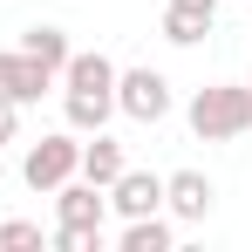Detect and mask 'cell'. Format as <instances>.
I'll return each instance as SVG.
<instances>
[{
	"label": "cell",
	"instance_id": "277c9868",
	"mask_svg": "<svg viewBox=\"0 0 252 252\" xmlns=\"http://www.w3.org/2000/svg\"><path fill=\"white\" fill-rule=\"evenodd\" d=\"M116 109L129 123H164L170 116V82L157 68H116Z\"/></svg>",
	"mask_w": 252,
	"mask_h": 252
},
{
	"label": "cell",
	"instance_id": "9c48e42d",
	"mask_svg": "<svg viewBox=\"0 0 252 252\" xmlns=\"http://www.w3.org/2000/svg\"><path fill=\"white\" fill-rule=\"evenodd\" d=\"M123 252H170L177 246V225H170L164 211H150V218H123Z\"/></svg>",
	"mask_w": 252,
	"mask_h": 252
},
{
	"label": "cell",
	"instance_id": "8992f818",
	"mask_svg": "<svg viewBox=\"0 0 252 252\" xmlns=\"http://www.w3.org/2000/svg\"><path fill=\"white\" fill-rule=\"evenodd\" d=\"M48 89H55V75H48L34 55H21V48H0V95H7V102H21V109H28V102H41Z\"/></svg>",
	"mask_w": 252,
	"mask_h": 252
},
{
	"label": "cell",
	"instance_id": "30bf717a",
	"mask_svg": "<svg viewBox=\"0 0 252 252\" xmlns=\"http://www.w3.org/2000/svg\"><path fill=\"white\" fill-rule=\"evenodd\" d=\"M21 55H34L48 75L62 82V68H68V55H75V48H68V34H62V28H28V34H21Z\"/></svg>",
	"mask_w": 252,
	"mask_h": 252
},
{
	"label": "cell",
	"instance_id": "8fae6325",
	"mask_svg": "<svg viewBox=\"0 0 252 252\" xmlns=\"http://www.w3.org/2000/svg\"><path fill=\"white\" fill-rule=\"evenodd\" d=\"M211 34V21H198V14H177V7H164V41L170 48H198Z\"/></svg>",
	"mask_w": 252,
	"mask_h": 252
},
{
	"label": "cell",
	"instance_id": "9a60e30c",
	"mask_svg": "<svg viewBox=\"0 0 252 252\" xmlns=\"http://www.w3.org/2000/svg\"><path fill=\"white\" fill-rule=\"evenodd\" d=\"M164 7H177V14H198V21H218V0H164Z\"/></svg>",
	"mask_w": 252,
	"mask_h": 252
},
{
	"label": "cell",
	"instance_id": "3957f363",
	"mask_svg": "<svg viewBox=\"0 0 252 252\" xmlns=\"http://www.w3.org/2000/svg\"><path fill=\"white\" fill-rule=\"evenodd\" d=\"M75 170H82V136H75V129H55L41 143H28V157H21L28 191H55V184H68Z\"/></svg>",
	"mask_w": 252,
	"mask_h": 252
},
{
	"label": "cell",
	"instance_id": "6da1fadb",
	"mask_svg": "<svg viewBox=\"0 0 252 252\" xmlns=\"http://www.w3.org/2000/svg\"><path fill=\"white\" fill-rule=\"evenodd\" d=\"M62 116H68L75 136L109 129V116H116V62L102 48H75L68 55V68H62Z\"/></svg>",
	"mask_w": 252,
	"mask_h": 252
},
{
	"label": "cell",
	"instance_id": "7c38bea8",
	"mask_svg": "<svg viewBox=\"0 0 252 252\" xmlns=\"http://www.w3.org/2000/svg\"><path fill=\"white\" fill-rule=\"evenodd\" d=\"M41 246V225H34V218H7V225H0V252H34Z\"/></svg>",
	"mask_w": 252,
	"mask_h": 252
},
{
	"label": "cell",
	"instance_id": "e0dca14e",
	"mask_svg": "<svg viewBox=\"0 0 252 252\" xmlns=\"http://www.w3.org/2000/svg\"><path fill=\"white\" fill-rule=\"evenodd\" d=\"M246 89H252V75H246Z\"/></svg>",
	"mask_w": 252,
	"mask_h": 252
},
{
	"label": "cell",
	"instance_id": "5bb4252c",
	"mask_svg": "<svg viewBox=\"0 0 252 252\" xmlns=\"http://www.w3.org/2000/svg\"><path fill=\"white\" fill-rule=\"evenodd\" d=\"M14 136H21V102L0 95V143H14Z\"/></svg>",
	"mask_w": 252,
	"mask_h": 252
},
{
	"label": "cell",
	"instance_id": "52a82bcc",
	"mask_svg": "<svg viewBox=\"0 0 252 252\" xmlns=\"http://www.w3.org/2000/svg\"><path fill=\"white\" fill-rule=\"evenodd\" d=\"M109 211H123V218L164 211V177H157V170H123V177L109 184Z\"/></svg>",
	"mask_w": 252,
	"mask_h": 252
},
{
	"label": "cell",
	"instance_id": "2e32d148",
	"mask_svg": "<svg viewBox=\"0 0 252 252\" xmlns=\"http://www.w3.org/2000/svg\"><path fill=\"white\" fill-rule=\"evenodd\" d=\"M0 184H7V157H0Z\"/></svg>",
	"mask_w": 252,
	"mask_h": 252
},
{
	"label": "cell",
	"instance_id": "5b68a950",
	"mask_svg": "<svg viewBox=\"0 0 252 252\" xmlns=\"http://www.w3.org/2000/svg\"><path fill=\"white\" fill-rule=\"evenodd\" d=\"M211 205H218V184H211L205 170H170L164 177V211L177 225H205Z\"/></svg>",
	"mask_w": 252,
	"mask_h": 252
},
{
	"label": "cell",
	"instance_id": "4fadbf2b",
	"mask_svg": "<svg viewBox=\"0 0 252 252\" xmlns=\"http://www.w3.org/2000/svg\"><path fill=\"white\" fill-rule=\"evenodd\" d=\"M55 246H62V252H95L102 232H95V225H55Z\"/></svg>",
	"mask_w": 252,
	"mask_h": 252
},
{
	"label": "cell",
	"instance_id": "7a4b0ae2",
	"mask_svg": "<svg viewBox=\"0 0 252 252\" xmlns=\"http://www.w3.org/2000/svg\"><path fill=\"white\" fill-rule=\"evenodd\" d=\"M252 129V89L246 82H205L191 95V136L198 143H232Z\"/></svg>",
	"mask_w": 252,
	"mask_h": 252
},
{
	"label": "cell",
	"instance_id": "ba28073f",
	"mask_svg": "<svg viewBox=\"0 0 252 252\" xmlns=\"http://www.w3.org/2000/svg\"><path fill=\"white\" fill-rule=\"evenodd\" d=\"M123 170H129V157H123V143H116L109 129L82 136V170H75V177H89V184H102V191H109V184H116Z\"/></svg>",
	"mask_w": 252,
	"mask_h": 252
}]
</instances>
